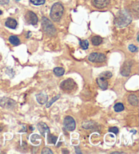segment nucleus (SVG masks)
Instances as JSON below:
<instances>
[{"label":"nucleus","mask_w":139,"mask_h":154,"mask_svg":"<svg viewBox=\"0 0 139 154\" xmlns=\"http://www.w3.org/2000/svg\"><path fill=\"white\" fill-rule=\"evenodd\" d=\"M132 16L126 10H122L117 13L115 17V25L118 27H126L132 22Z\"/></svg>","instance_id":"nucleus-1"},{"label":"nucleus","mask_w":139,"mask_h":154,"mask_svg":"<svg viewBox=\"0 0 139 154\" xmlns=\"http://www.w3.org/2000/svg\"><path fill=\"white\" fill-rule=\"evenodd\" d=\"M64 12V8L61 3L57 2L52 6L50 14L51 19L54 22H58L62 18Z\"/></svg>","instance_id":"nucleus-2"},{"label":"nucleus","mask_w":139,"mask_h":154,"mask_svg":"<svg viewBox=\"0 0 139 154\" xmlns=\"http://www.w3.org/2000/svg\"><path fill=\"white\" fill-rule=\"evenodd\" d=\"M41 26L44 32L50 36H54L56 33V31L52 23L47 18L43 17L41 19Z\"/></svg>","instance_id":"nucleus-3"},{"label":"nucleus","mask_w":139,"mask_h":154,"mask_svg":"<svg viewBox=\"0 0 139 154\" xmlns=\"http://www.w3.org/2000/svg\"><path fill=\"white\" fill-rule=\"evenodd\" d=\"M17 105V102L12 98L8 97H3L0 99V106L5 109H12Z\"/></svg>","instance_id":"nucleus-4"},{"label":"nucleus","mask_w":139,"mask_h":154,"mask_svg":"<svg viewBox=\"0 0 139 154\" xmlns=\"http://www.w3.org/2000/svg\"><path fill=\"white\" fill-rule=\"evenodd\" d=\"M106 59L105 54L98 52H93L88 56V60L92 63H102L106 60Z\"/></svg>","instance_id":"nucleus-5"},{"label":"nucleus","mask_w":139,"mask_h":154,"mask_svg":"<svg viewBox=\"0 0 139 154\" xmlns=\"http://www.w3.org/2000/svg\"><path fill=\"white\" fill-rule=\"evenodd\" d=\"M75 86H76V84L71 79L63 81L61 84V88L65 91H71L74 89Z\"/></svg>","instance_id":"nucleus-6"},{"label":"nucleus","mask_w":139,"mask_h":154,"mask_svg":"<svg viewBox=\"0 0 139 154\" xmlns=\"http://www.w3.org/2000/svg\"><path fill=\"white\" fill-rule=\"evenodd\" d=\"M63 125L67 130L73 131L75 128V122L71 116H67L64 119Z\"/></svg>","instance_id":"nucleus-7"},{"label":"nucleus","mask_w":139,"mask_h":154,"mask_svg":"<svg viewBox=\"0 0 139 154\" xmlns=\"http://www.w3.org/2000/svg\"><path fill=\"white\" fill-rule=\"evenodd\" d=\"M25 19L29 24L32 25H36L38 22V18H37V15L31 11L27 12L25 14Z\"/></svg>","instance_id":"nucleus-8"},{"label":"nucleus","mask_w":139,"mask_h":154,"mask_svg":"<svg viewBox=\"0 0 139 154\" xmlns=\"http://www.w3.org/2000/svg\"><path fill=\"white\" fill-rule=\"evenodd\" d=\"M110 3V0H92V4L98 9L106 8Z\"/></svg>","instance_id":"nucleus-9"},{"label":"nucleus","mask_w":139,"mask_h":154,"mask_svg":"<svg viewBox=\"0 0 139 154\" xmlns=\"http://www.w3.org/2000/svg\"><path fill=\"white\" fill-rule=\"evenodd\" d=\"M131 65L132 64L130 63V62L127 61L122 66V69H121V74L123 76H128L130 74V70H131Z\"/></svg>","instance_id":"nucleus-10"},{"label":"nucleus","mask_w":139,"mask_h":154,"mask_svg":"<svg viewBox=\"0 0 139 154\" xmlns=\"http://www.w3.org/2000/svg\"><path fill=\"white\" fill-rule=\"evenodd\" d=\"M37 127L38 128L39 131L40 132V133L42 135L43 137H45L46 133H50L49 127L46 125V124L43 123V122H40V123L37 124Z\"/></svg>","instance_id":"nucleus-11"},{"label":"nucleus","mask_w":139,"mask_h":154,"mask_svg":"<svg viewBox=\"0 0 139 154\" xmlns=\"http://www.w3.org/2000/svg\"><path fill=\"white\" fill-rule=\"evenodd\" d=\"M96 83L101 89L103 90H107V88H108V82H107L106 79L99 78L96 80Z\"/></svg>","instance_id":"nucleus-12"},{"label":"nucleus","mask_w":139,"mask_h":154,"mask_svg":"<svg viewBox=\"0 0 139 154\" xmlns=\"http://www.w3.org/2000/svg\"><path fill=\"white\" fill-rule=\"evenodd\" d=\"M36 99L39 104H43L47 102L48 97L44 93H39L36 96Z\"/></svg>","instance_id":"nucleus-13"},{"label":"nucleus","mask_w":139,"mask_h":154,"mask_svg":"<svg viewBox=\"0 0 139 154\" xmlns=\"http://www.w3.org/2000/svg\"><path fill=\"white\" fill-rule=\"evenodd\" d=\"M5 25L8 28L14 29L17 26V22L15 19H12V18H9L7 19V21H6Z\"/></svg>","instance_id":"nucleus-14"},{"label":"nucleus","mask_w":139,"mask_h":154,"mask_svg":"<svg viewBox=\"0 0 139 154\" xmlns=\"http://www.w3.org/2000/svg\"><path fill=\"white\" fill-rule=\"evenodd\" d=\"M9 41L12 45L15 46H19L20 43H21V41H20L19 37L17 36H15V35H11V36L9 37Z\"/></svg>","instance_id":"nucleus-15"},{"label":"nucleus","mask_w":139,"mask_h":154,"mask_svg":"<svg viewBox=\"0 0 139 154\" xmlns=\"http://www.w3.org/2000/svg\"><path fill=\"white\" fill-rule=\"evenodd\" d=\"M128 101L132 106H137V104L138 103L137 96L136 95H134V94H131V95L128 96Z\"/></svg>","instance_id":"nucleus-16"},{"label":"nucleus","mask_w":139,"mask_h":154,"mask_svg":"<svg viewBox=\"0 0 139 154\" xmlns=\"http://www.w3.org/2000/svg\"><path fill=\"white\" fill-rule=\"evenodd\" d=\"M103 42L102 37L100 36H94L92 38V43L94 46H99Z\"/></svg>","instance_id":"nucleus-17"},{"label":"nucleus","mask_w":139,"mask_h":154,"mask_svg":"<svg viewBox=\"0 0 139 154\" xmlns=\"http://www.w3.org/2000/svg\"><path fill=\"white\" fill-rule=\"evenodd\" d=\"M54 73L56 76H62L65 74V69L62 67H56L54 69Z\"/></svg>","instance_id":"nucleus-18"},{"label":"nucleus","mask_w":139,"mask_h":154,"mask_svg":"<svg viewBox=\"0 0 139 154\" xmlns=\"http://www.w3.org/2000/svg\"><path fill=\"white\" fill-rule=\"evenodd\" d=\"M79 44H80L81 48L83 49V50H87L89 46V42L88 40H81L79 39Z\"/></svg>","instance_id":"nucleus-19"},{"label":"nucleus","mask_w":139,"mask_h":154,"mask_svg":"<svg viewBox=\"0 0 139 154\" xmlns=\"http://www.w3.org/2000/svg\"><path fill=\"white\" fill-rule=\"evenodd\" d=\"M112 76H113L112 73L110 72H105L101 73L100 74V78L106 79V80H107V79H110Z\"/></svg>","instance_id":"nucleus-20"},{"label":"nucleus","mask_w":139,"mask_h":154,"mask_svg":"<svg viewBox=\"0 0 139 154\" xmlns=\"http://www.w3.org/2000/svg\"><path fill=\"white\" fill-rule=\"evenodd\" d=\"M124 109V106L122 103H120V102H119V103H116V104H115L114 110L116 112L122 111Z\"/></svg>","instance_id":"nucleus-21"},{"label":"nucleus","mask_w":139,"mask_h":154,"mask_svg":"<svg viewBox=\"0 0 139 154\" xmlns=\"http://www.w3.org/2000/svg\"><path fill=\"white\" fill-rule=\"evenodd\" d=\"M60 96H61V94H58V95H57V96H54V97L52 98L51 99V100L50 102H47V104H46V107H50L52 104L56 100H58L59 98H60Z\"/></svg>","instance_id":"nucleus-22"},{"label":"nucleus","mask_w":139,"mask_h":154,"mask_svg":"<svg viewBox=\"0 0 139 154\" xmlns=\"http://www.w3.org/2000/svg\"><path fill=\"white\" fill-rule=\"evenodd\" d=\"M57 139H58V138L52 135H49L48 137H47V140H48L49 143L54 144V145L56 144V142Z\"/></svg>","instance_id":"nucleus-23"},{"label":"nucleus","mask_w":139,"mask_h":154,"mask_svg":"<svg viewBox=\"0 0 139 154\" xmlns=\"http://www.w3.org/2000/svg\"><path fill=\"white\" fill-rule=\"evenodd\" d=\"M31 3H32L35 6H40L44 4L45 0H30Z\"/></svg>","instance_id":"nucleus-24"},{"label":"nucleus","mask_w":139,"mask_h":154,"mask_svg":"<svg viewBox=\"0 0 139 154\" xmlns=\"http://www.w3.org/2000/svg\"><path fill=\"white\" fill-rule=\"evenodd\" d=\"M41 153L42 154H46V153H50V154H52L53 152L51 151L50 149L47 147H45L42 149V151H41Z\"/></svg>","instance_id":"nucleus-25"},{"label":"nucleus","mask_w":139,"mask_h":154,"mask_svg":"<svg viewBox=\"0 0 139 154\" xmlns=\"http://www.w3.org/2000/svg\"><path fill=\"white\" fill-rule=\"evenodd\" d=\"M128 49L132 52H136L137 50H138V48H137L136 46H135L134 45H133V44L130 45V46H128Z\"/></svg>","instance_id":"nucleus-26"},{"label":"nucleus","mask_w":139,"mask_h":154,"mask_svg":"<svg viewBox=\"0 0 139 154\" xmlns=\"http://www.w3.org/2000/svg\"><path fill=\"white\" fill-rule=\"evenodd\" d=\"M109 131L111 132V133H114V134H118V132H119V130L117 127H112V128H109Z\"/></svg>","instance_id":"nucleus-27"},{"label":"nucleus","mask_w":139,"mask_h":154,"mask_svg":"<svg viewBox=\"0 0 139 154\" xmlns=\"http://www.w3.org/2000/svg\"><path fill=\"white\" fill-rule=\"evenodd\" d=\"M10 0H0V4L1 5H6L9 3Z\"/></svg>","instance_id":"nucleus-28"},{"label":"nucleus","mask_w":139,"mask_h":154,"mask_svg":"<svg viewBox=\"0 0 139 154\" xmlns=\"http://www.w3.org/2000/svg\"><path fill=\"white\" fill-rule=\"evenodd\" d=\"M112 153H120V152H113Z\"/></svg>","instance_id":"nucleus-29"},{"label":"nucleus","mask_w":139,"mask_h":154,"mask_svg":"<svg viewBox=\"0 0 139 154\" xmlns=\"http://www.w3.org/2000/svg\"><path fill=\"white\" fill-rule=\"evenodd\" d=\"M1 14H2V11L0 10V15H1Z\"/></svg>","instance_id":"nucleus-30"},{"label":"nucleus","mask_w":139,"mask_h":154,"mask_svg":"<svg viewBox=\"0 0 139 154\" xmlns=\"http://www.w3.org/2000/svg\"><path fill=\"white\" fill-rule=\"evenodd\" d=\"M1 130H2V128H1V127H0V131H1Z\"/></svg>","instance_id":"nucleus-31"},{"label":"nucleus","mask_w":139,"mask_h":154,"mask_svg":"<svg viewBox=\"0 0 139 154\" xmlns=\"http://www.w3.org/2000/svg\"><path fill=\"white\" fill-rule=\"evenodd\" d=\"M17 1H20V0H17Z\"/></svg>","instance_id":"nucleus-32"}]
</instances>
